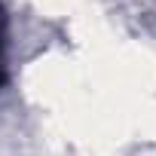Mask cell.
Here are the masks:
<instances>
[{"mask_svg":"<svg viewBox=\"0 0 156 156\" xmlns=\"http://www.w3.org/2000/svg\"><path fill=\"white\" fill-rule=\"evenodd\" d=\"M6 80V70H3V12H0V86Z\"/></svg>","mask_w":156,"mask_h":156,"instance_id":"cell-1","label":"cell"}]
</instances>
